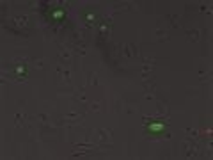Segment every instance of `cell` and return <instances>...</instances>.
<instances>
[{
	"label": "cell",
	"mask_w": 213,
	"mask_h": 160,
	"mask_svg": "<svg viewBox=\"0 0 213 160\" xmlns=\"http://www.w3.org/2000/svg\"><path fill=\"white\" fill-rule=\"evenodd\" d=\"M144 121H146V130H148V134H151V135H160V134H164V130L167 128V121H164V119H160V121H149L148 118H144Z\"/></svg>",
	"instance_id": "obj_1"
},
{
	"label": "cell",
	"mask_w": 213,
	"mask_h": 160,
	"mask_svg": "<svg viewBox=\"0 0 213 160\" xmlns=\"http://www.w3.org/2000/svg\"><path fill=\"white\" fill-rule=\"evenodd\" d=\"M84 20H85V25H87L89 28L98 25V16H96V12H92V11H85V12H84Z\"/></svg>",
	"instance_id": "obj_2"
},
{
	"label": "cell",
	"mask_w": 213,
	"mask_h": 160,
	"mask_svg": "<svg viewBox=\"0 0 213 160\" xmlns=\"http://www.w3.org/2000/svg\"><path fill=\"white\" fill-rule=\"evenodd\" d=\"M183 150H185V155H187V157H196V155H197V146H196L192 141H185V142H183Z\"/></svg>",
	"instance_id": "obj_3"
},
{
	"label": "cell",
	"mask_w": 213,
	"mask_h": 160,
	"mask_svg": "<svg viewBox=\"0 0 213 160\" xmlns=\"http://www.w3.org/2000/svg\"><path fill=\"white\" fill-rule=\"evenodd\" d=\"M57 73H59L60 80H64L66 84H68V82H71V71H69V68H68V66H64V68H62V66H59V68H57Z\"/></svg>",
	"instance_id": "obj_4"
},
{
	"label": "cell",
	"mask_w": 213,
	"mask_h": 160,
	"mask_svg": "<svg viewBox=\"0 0 213 160\" xmlns=\"http://www.w3.org/2000/svg\"><path fill=\"white\" fill-rule=\"evenodd\" d=\"M123 50H124L123 53H124L126 57H135V55L139 53V48H137L135 45H132V43H130V45H124V48H123Z\"/></svg>",
	"instance_id": "obj_5"
},
{
	"label": "cell",
	"mask_w": 213,
	"mask_h": 160,
	"mask_svg": "<svg viewBox=\"0 0 213 160\" xmlns=\"http://www.w3.org/2000/svg\"><path fill=\"white\" fill-rule=\"evenodd\" d=\"M80 119H82V114H66L60 119V123H78Z\"/></svg>",
	"instance_id": "obj_6"
},
{
	"label": "cell",
	"mask_w": 213,
	"mask_h": 160,
	"mask_svg": "<svg viewBox=\"0 0 213 160\" xmlns=\"http://www.w3.org/2000/svg\"><path fill=\"white\" fill-rule=\"evenodd\" d=\"M199 36H201V32H199L197 28H192V30H187V37H188V41H192V43H196V41H199Z\"/></svg>",
	"instance_id": "obj_7"
},
{
	"label": "cell",
	"mask_w": 213,
	"mask_h": 160,
	"mask_svg": "<svg viewBox=\"0 0 213 160\" xmlns=\"http://www.w3.org/2000/svg\"><path fill=\"white\" fill-rule=\"evenodd\" d=\"M59 61H60V62H64V66H68V64H69V61H71V53H69L68 50L59 52Z\"/></svg>",
	"instance_id": "obj_8"
},
{
	"label": "cell",
	"mask_w": 213,
	"mask_h": 160,
	"mask_svg": "<svg viewBox=\"0 0 213 160\" xmlns=\"http://www.w3.org/2000/svg\"><path fill=\"white\" fill-rule=\"evenodd\" d=\"M64 16H66V11H64V9H55V11L52 12V18H53L55 21H59V20H62Z\"/></svg>",
	"instance_id": "obj_9"
},
{
	"label": "cell",
	"mask_w": 213,
	"mask_h": 160,
	"mask_svg": "<svg viewBox=\"0 0 213 160\" xmlns=\"http://www.w3.org/2000/svg\"><path fill=\"white\" fill-rule=\"evenodd\" d=\"M169 114V109H167V105L165 103H158V116H167Z\"/></svg>",
	"instance_id": "obj_10"
},
{
	"label": "cell",
	"mask_w": 213,
	"mask_h": 160,
	"mask_svg": "<svg viewBox=\"0 0 213 160\" xmlns=\"http://www.w3.org/2000/svg\"><path fill=\"white\" fill-rule=\"evenodd\" d=\"M144 87H146V91H148V93H151V94H153V91L156 89V85H155L153 82H148V80H144Z\"/></svg>",
	"instance_id": "obj_11"
},
{
	"label": "cell",
	"mask_w": 213,
	"mask_h": 160,
	"mask_svg": "<svg viewBox=\"0 0 213 160\" xmlns=\"http://www.w3.org/2000/svg\"><path fill=\"white\" fill-rule=\"evenodd\" d=\"M156 36H158V39H169V32H165V30H162V28H158L156 30Z\"/></svg>",
	"instance_id": "obj_12"
},
{
	"label": "cell",
	"mask_w": 213,
	"mask_h": 160,
	"mask_svg": "<svg viewBox=\"0 0 213 160\" xmlns=\"http://www.w3.org/2000/svg\"><path fill=\"white\" fill-rule=\"evenodd\" d=\"M14 21H16L18 25H27V16H16Z\"/></svg>",
	"instance_id": "obj_13"
},
{
	"label": "cell",
	"mask_w": 213,
	"mask_h": 160,
	"mask_svg": "<svg viewBox=\"0 0 213 160\" xmlns=\"http://www.w3.org/2000/svg\"><path fill=\"white\" fill-rule=\"evenodd\" d=\"M89 84L98 85V77H96V73H89Z\"/></svg>",
	"instance_id": "obj_14"
},
{
	"label": "cell",
	"mask_w": 213,
	"mask_h": 160,
	"mask_svg": "<svg viewBox=\"0 0 213 160\" xmlns=\"http://www.w3.org/2000/svg\"><path fill=\"white\" fill-rule=\"evenodd\" d=\"M37 119H41L44 125H48V121H50V118H48L46 114H37Z\"/></svg>",
	"instance_id": "obj_15"
},
{
	"label": "cell",
	"mask_w": 213,
	"mask_h": 160,
	"mask_svg": "<svg viewBox=\"0 0 213 160\" xmlns=\"http://www.w3.org/2000/svg\"><path fill=\"white\" fill-rule=\"evenodd\" d=\"M23 121H25V118H23L21 114H16V126H21Z\"/></svg>",
	"instance_id": "obj_16"
},
{
	"label": "cell",
	"mask_w": 213,
	"mask_h": 160,
	"mask_svg": "<svg viewBox=\"0 0 213 160\" xmlns=\"http://www.w3.org/2000/svg\"><path fill=\"white\" fill-rule=\"evenodd\" d=\"M34 64H36V68H37V69H41V68H43V64H44V59H37V61H34Z\"/></svg>",
	"instance_id": "obj_17"
},
{
	"label": "cell",
	"mask_w": 213,
	"mask_h": 160,
	"mask_svg": "<svg viewBox=\"0 0 213 160\" xmlns=\"http://www.w3.org/2000/svg\"><path fill=\"white\" fill-rule=\"evenodd\" d=\"M185 132H187V135H192V137H196V135H197V130H196V128H187Z\"/></svg>",
	"instance_id": "obj_18"
},
{
	"label": "cell",
	"mask_w": 213,
	"mask_h": 160,
	"mask_svg": "<svg viewBox=\"0 0 213 160\" xmlns=\"http://www.w3.org/2000/svg\"><path fill=\"white\" fill-rule=\"evenodd\" d=\"M169 18H171V21H172V27H180V23H178V16L172 14V16H169Z\"/></svg>",
	"instance_id": "obj_19"
},
{
	"label": "cell",
	"mask_w": 213,
	"mask_h": 160,
	"mask_svg": "<svg viewBox=\"0 0 213 160\" xmlns=\"http://www.w3.org/2000/svg\"><path fill=\"white\" fill-rule=\"evenodd\" d=\"M91 110H94V112H98V110H100V103H98V102H94V103H91Z\"/></svg>",
	"instance_id": "obj_20"
},
{
	"label": "cell",
	"mask_w": 213,
	"mask_h": 160,
	"mask_svg": "<svg viewBox=\"0 0 213 160\" xmlns=\"http://www.w3.org/2000/svg\"><path fill=\"white\" fill-rule=\"evenodd\" d=\"M78 100H80V102H85V100H87V96H85V93H84V91H80V94H78Z\"/></svg>",
	"instance_id": "obj_21"
}]
</instances>
